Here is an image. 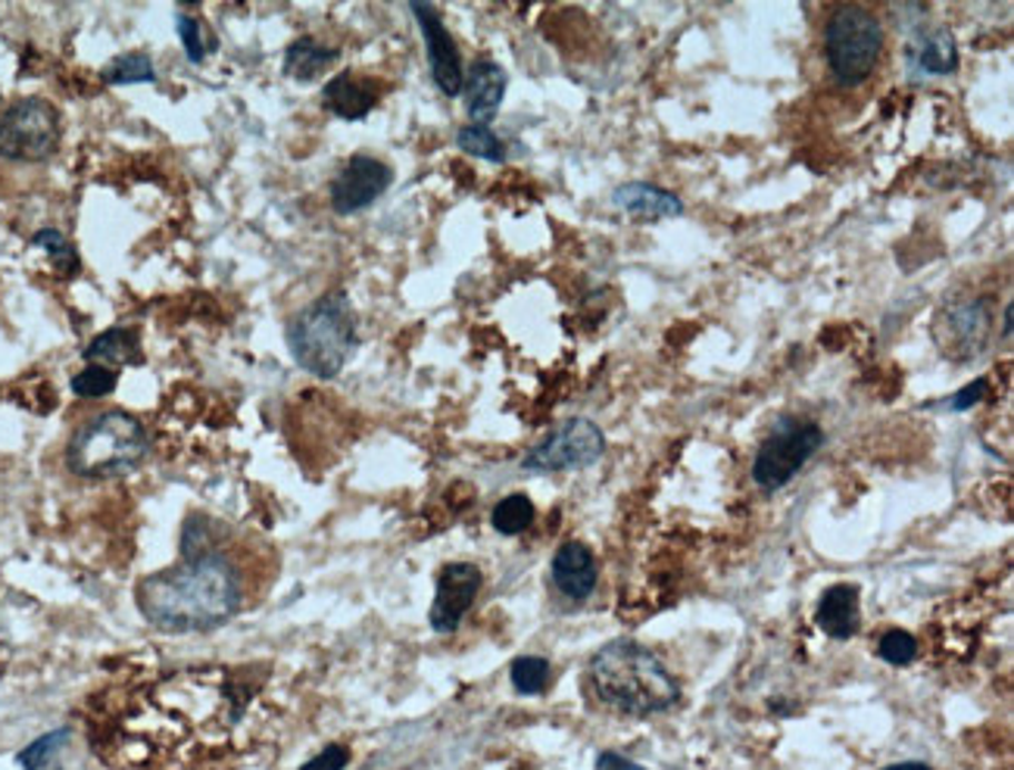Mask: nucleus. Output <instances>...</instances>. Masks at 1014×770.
Here are the masks:
<instances>
[{
    "instance_id": "obj_1",
    "label": "nucleus",
    "mask_w": 1014,
    "mask_h": 770,
    "mask_svg": "<svg viewBox=\"0 0 1014 770\" xmlns=\"http://www.w3.org/2000/svg\"><path fill=\"white\" fill-rule=\"evenodd\" d=\"M244 583L232 559L216 550L185 552L181 565L138 583V609L157 630L200 633L223 628L240 612Z\"/></svg>"
},
{
    "instance_id": "obj_2",
    "label": "nucleus",
    "mask_w": 1014,
    "mask_h": 770,
    "mask_svg": "<svg viewBox=\"0 0 1014 770\" xmlns=\"http://www.w3.org/2000/svg\"><path fill=\"white\" fill-rule=\"evenodd\" d=\"M590 683L600 702L634 718L668 711L681 695L678 680L659 661V655L634 640L602 645L590 659Z\"/></svg>"
},
{
    "instance_id": "obj_3",
    "label": "nucleus",
    "mask_w": 1014,
    "mask_h": 770,
    "mask_svg": "<svg viewBox=\"0 0 1014 770\" xmlns=\"http://www.w3.org/2000/svg\"><path fill=\"white\" fill-rule=\"evenodd\" d=\"M360 344L356 313L344 290H334L306 306L287 328L291 356L303 372L316 377H337Z\"/></svg>"
},
{
    "instance_id": "obj_4",
    "label": "nucleus",
    "mask_w": 1014,
    "mask_h": 770,
    "mask_svg": "<svg viewBox=\"0 0 1014 770\" xmlns=\"http://www.w3.org/2000/svg\"><path fill=\"white\" fill-rule=\"evenodd\" d=\"M150 441L138 418L126 412H104L72 434L66 450L69 472L81 477H119L147 458Z\"/></svg>"
},
{
    "instance_id": "obj_5",
    "label": "nucleus",
    "mask_w": 1014,
    "mask_h": 770,
    "mask_svg": "<svg viewBox=\"0 0 1014 770\" xmlns=\"http://www.w3.org/2000/svg\"><path fill=\"white\" fill-rule=\"evenodd\" d=\"M884 53V26L865 7H840L827 19L825 57L834 79L853 88L872 79Z\"/></svg>"
},
{
    "instance_id": "obj_6",
    "label": "nucleus",
    "mask_w": 1014,
    "mask_h": 770,
    "mask_svg": "<svg viewBox=\"0 0 1014 770\" xmlns=\"http://www.w3.org/2000/svg\"><path fill=\"white\" fill-rule=\"evenodd\" d=\"M821 446H825L821 427L808 422V418L787 415V418L775 422L771 434L759 446L756 462H752V481L768 493L787 487Z\"/></svg>"
},
{
    "instance_id": "obj_7",
    "label": "nucleus",
    "mask_w": 1014,
    "mask_h": 770,
    "mask_svg": "<svg viewBox=\"0 0 1014 770\" xmlns=\"http://www.w3.org/2000/svg\"><path fill=\"white\" fill-rule=\"evenodd\" d=\"M60 144V116L41 97H26L0 116V157L41 162Z\"/></svg>"
},
{
    "instance_id": "obj_8",
    "label": "nucleus",
    "mask_w": 1014,
    "mask_h": 770,
    "mask_svg": "<svg viewBox=\"0 0 1014 770\" xmlns=\"http://www.w3.org/2000/svg\"><path fill=\"white\" fill-rule=\"evenodd\" d=\"M602 453H606V437L600 427L590 418H571L524 456L522 468L538 474L581 472L590 468Z\"/></svg>"
},
{
    "instance_id": "obj_9",
    "label": "nucleus",
    "mask_w": 1014,
    "mask_h": 770,
    "mask_svg": "<svg viewBox=\"0 0 1014 770\" xmlns=\"http://www.w3.org/2000/svg\"><path fill=\"white\" fill-rule=\"evenodd\" d=\"M394 172L387 162L375 157H350L347 166L332 181V209L337 216H353L365 206H372L384 190L391 188Z\"/></svg>"
},
{
    "instance_id": "obj_10",
    "label": "nucleus",
    "mask_w": 1014,
    "mask_h": 770,
    "mask_svg": "<svg viewBox=\"0 0 1014 770\" xmlns=\"http://www.w3.org/2000/svg\"><path fill=\"white\" fill-rule=\"evenodd\" d=\"M410 10H413V17L419 19V29H422V38H425V50H429L434 85H437L446 97H460L465 72H462V57L460 48H456V41L450 38L446 26L441 22L437 10H434L431 3H413Z\"/></svg>"
},
{
    "instance_id": "obj_11",
    "label": "nucleus",
    "mask_w": 1014,
    "mask_h": 770,
    "mask_svg": "<svg viewBox=\"0 0 1014 770\" xmlns=\"http://www.w3.org/2000/svg\"><path fill=\"white\" fill-rule=\"evenodd\" d=\"M478 590H481V571L469 562H453L441 571L437 578V596L431 605V628L437 633H453L460 628L465 612L475 605Z\"/></svg>"
},
{
    "instance_id": "obj_12",
    "label": "nucleus",
    "mask_w": 1014,
    "mask_h": 770,
    "mask_svg": "<svg viewBox=\"0 0 1014 770\" xmlns=\"http://www.w3.org/2000/svg\"><path fill=\"white\" fill-rule=\"evenodd\" d=\"M990 334V306L983 299L958 303L936 322V344L952 359L977 356Z\"/></svg>"
},
{
    "instance_id": "obj_13",
    "label": "nucleus",
    "mask_w": 1014,
    "mask_h": 770,
    "mask_svg": "<svg viewBox=\"0 0 1014 770\" xmlns=\"http://www.w3.org/2000/svg\"><path fill=\"white\" fill-rule=\"evenodd\" d=\"M506 69L493 63V60H478L469 69V76L462 81V91H465V110L472 116V126H488L500 112V103L506 97Z\"/></svg>"
},
{
    "instance_id": "obj_14",
    "label": "nucleus",
    "mask_w": 1014,
    "mask_h": 770,
    "mask_svg": "<svg viewBox=\"0 0 1014 770\" xmlns=\"http://www.w3.org/2000/svg\"><path fill=\"white\" fill-rule=\"evenodd\" d=\"M553 583L555 590L571 602H584L587 596H593L597 581H600V571H597V559L593 552L587 550L584 543H562L553 555Z\"/></svg>"
},
{
    "instance_id": "obj_15",
    "label": "nucleus",
    "mask_w": 1014,
    "mask_h": 770,
    "mask_svg": "<svg viewBox=\"0 0 1014 770\" xmlns=\"http://www.w3.org/2000/svg\"><path fill=\"white\" fill-rule=\"evenodd\" d=\"M616 206L621 213L634 216L640 221H659L681 216L683 204L681 197H675L671 190L659 188V185H647V181H631L616 190Z\"/></svg>"
},
{
    "instance_id": "obj_16",
    "label": "nucleus",
    "mask_w": 1014,
    "mask_h": 770,
    "mask_svg": "<svg viewBox=\"0 0 1014 770\" xmlns=\"http://www.w3.org/2000/svg\"><path fill=\"white\" fill-rule=\"evenodd\" d=\"M818 628L825 630L830 640H853L862 628V609H858V590L849 583L830 586L815 614Z\"/></svg>"
},
{
    "instance_id": "obj_17",
    "label": "nucleus",
    "mask_w": 1014,
    "mask_h": 770,
    "mask_svg": "<svg viewBox=\"0 0 1014 770\" xmlns=\"http://www.w3.org/2000/svg\"><path fill=\"white\" fill-rule=\"evenodd\" d=\"M322 100H325V107L334 112V116H341V119H347V122H356V119H365L372 107H375V91L363 85L360 79H353V76H334L328 85H325V91H322Z\"/></svg>"
},
{
    "instance_id": "obj_18",
    "label": "nucleus",
    "mask_w": 1014,
    "mask_h": 770,
    "mask_svg": "<svg viewBox=\"0 0 1014 770\" xmlns=\"http://www.w3.org/2000/svg\"><path fill=\"white\" fill-rule=\"evenodd\" d=\"M337 57H341L337 50L322 48L313 38H301V41H294V45L287 48L285 72L297 81H313L318 72H325Z\"/></svg>"
},
{
    "instance_id": "obj_19",
    "label": "nucleus",
    "mask_w": 1014,
    "mask_h": 770,
    "mask_svg": "<svg viewBox=\"0 0 1014 770\" xmlns=\"http://www.w3.org/2000/svg\"><path fill=\"white\" fill-rule=\"evenodd\" d=\"M138 356H141V346H138L135 330L128 328L104 330L85 349V359L107 362V365H128V362H138Z\"/></svg>"
},
{
    "instance_id": "obj_20",
    "label": "nucleus",
    "mask_w": 1014,
    "mask_h": 770,
    "mask_svg": "<svg viewBox=\"0 0 1014 770\" xmlns=\"http://www.w3.org/2000/svg\"><path fill=\"white\" fill-rule=\"evenodd\" d=\"M918 66L931 76H949L958 66V50L952 41L949 32H934L924 38V45L918 48Z\"/></svg>"
},
{
    "instance_id": "obj_21",
    "label": "nucleus",
    "mask_w": 1014,
    "mask_h": 770,
    "mask_svg": "<svg viewBox=\"0 0 1014 770\" xmlns=\"http://www.w3.org/2000/svg\"><path fill=\"white\" fill-rule=\"evenodd\" d=\"M493 527L500 531L503 536H515L522 534L531 527V521H534V503L524 496V493H512L506 500H500L496 509H493Z\"/></svg>"
},
{
    "instance_id": "obj_22",
    "label": "nucleus",
    "mask_w": 1014,
    "mask_h": 770,
    "mask_svg": "<svg viewBox=\"0 0 1014 770\" xmlns=\"http://www.w3.org/2000/svg\"><path fill=\"white\" fill-rule=\"evenodd\" d=\"M509 677H512L515 692H522V695H538V692L547 690V683H550V661L538 659V655H522V659L512 661Z\"/></svg>"
},
{
    "instance_id": "obj_23",
    "label": "nucleus",
    "mask_w": 1014,
    "mask_h": 770,
    "mask_svg": "<svg viewBox=\"0 0 1014 770\" xmlns=\"http://www.w3.org/2000/svg\"><path fill=\"white\" fill-rule=\"evenodd\" d=\"M456 144H460L465 154H472V157L478 159H488V162H503V159H506V147H503V141H500L488 126L460 128Z\"/></svg>"
},
{
    "instance_id": "obj_24",
    "label": "nucleus",
    "mask_w": 1014,
    "mask_h": 770,
    "mask_svg": "<svg viewBox=\"0 0 1014 770\" xmlns=\"http://www.w3.org/2000/svg\"><path fill=\"white\" fill-rule=\"evenodd\" d=\"M104 79L110 85H138V81H154L157 72L147 53H122L104 69Z\"/></svg>"
},
{
    "instance_id": "obj_25",
    "label": "nucleus",
    "mask_w": 1014,
    "mask_h": 770,
    "mask_svg": "<svg viewBox=\"0 0 1014 770\" xmlns=\"http://www.w3.org/2000/svg\"><path fill=\"white\" fill-rule=\"evenodd\" d=\"M32 244L48 253L50 259H53V266L60 268L63 275H76V272H79V256H76V247H72V244H69L60 231L45 228V231H38V235H35Z\"/></svg>"
},
{
    "instance_id": "obj_26",
    "label": "nucleus",
    "mask_w": 1014,
    "mask_h": 770,
    "mask_svg": "<svg viewBox=\"0 0 1014 770\" xmlns=\"http://www.w3.org/2000/svg\"><path fill=\"white\" fill-rule=\"evenodd\" d=\"M877 655L887 661V664H893V668H905V664H912V661L918 659V640L912 633H905V630H887L880 636Z\"/></svg>"
},
{
    "instance_id": "obj_27",
    "label": "nucleus",
    "mask_w": 1014,
    "mask_h": 770,
    "mask_svg": "<svg viewBox=\"0 0 1014 770\" xmlns=\"http://www.w3.org/2000/svg\"><path fill=\"white\" fill-rule=\"evenodd\" d=\"M66 739H69V730H53V733H48V737L35 739L32 746H26V749H22V752L17 754L19 768H22V770H41L45 764H48L50 758H53V754L63 749Z\"/></svg>"
},
{
    "instance_id": "obj_28",
    "label": "nucleus",
    "mask_w": 1014,
    "mask_h": 770,
    "mask_svg": "<svg viewBox=\"0 0 1014 770\" xmlns=\"http://www.w3.org/2000/svg\"><path fill=\"white\" fill-rule=\"evenodd\" d=\"M116 387V372L107 365H88L85 372L72 377V394L85 396V399H100Z\"/></svg>"
},
{
    "instance_id": "obj_29",
    "label": "nucleus",
    "mask_w": 1014,
    "mask_h": 770,
    "mask_svg": "<svg viewBox=\"0 0 1014 770\" xmlns=\"http://www.w3.org/2000/svg\"><path fill=\"white\" fill-rule=\"evenodd\" d=\"M178 34H181V45H185V53H188L190 63H204V57H207V41H204V34H200V22L190 17L178 19Z\"/></svg>"
},
{
    "instance_id": "obj_30",
    "label": "nucleus",
    "mask_w": 1014,
    "mask_h": 770,
    "mask_svg": "<svg viewBox=\"0 0 1014 770\" xmlns=\"http://www.w3.org/2000/svg\"><path fill=\"white\" fill-rule=\"evenodd\" d=\"M350 761V752L344 746H328L325 752H318L313 761H306L301 770H344Z\"/></svg>"
},
{
    "instance_id": "obj_31",
    "label": "nucleus",
    "mask_w": 1014,
    "mask_h": 770,
    "mask_svg": "<svg viewBox=\"0 0 1014 770\" xmlns=\"http://www.w3.org/2000/svg\"><path fill=\"white\" fill-rule=\"evenodd\" d=\"M986 394H990V381H986V377H977L974 384L962 387V391L955 394V399H949V406L955 412H965L971 409V406H977Z\"/></svg>"
},
{
    "instance_id": "obj_32",
    "label": "nucleus",
    "mask_w": 1014,
    "mask_h": 770,
    "mask_svg": "<svg viewBox=\"0 0 1014 770\" xmlns=\"http://www.w3.org/2000/svg\"><path fill=\"white\" fill-rule=\"evenodd\" d=\"M597 768L600 770H643L640 764H634V761H628V758H621V754H616V752H602L600 758H597Z\"/></svg>"
},
{
    "instance_id": "obj_33",
    "label": "nucleus",
    "mask_w": 1014,
    "mask_h": 770,
    "mask_svg": "<svg viewBox=\"0 0 1014 770\" xmlns=\"http://www.w3.org/2000/svg\"><path fill=\"white\" fill-rule=\"evenodd\" d=\"M1002 337L1005 340L1012 337V306H1005V313H1002Z\"/></svg>"
},
{
    "instance_id": "obj_34",
    "label": "nucleus",
    "mask_w": 1014,
    "mask_h": 770,
    "mask_svg": "<svg viewBox=\"0 0 1014 770\" xmlns=\"http://www.w3.org/2000/svg\"><path fill=\"white\" fill-rule=\"evenodd\" d=\"M887 770H931V768H927V764H893V768H887Z\"/></svg>"
}]
</instances>
